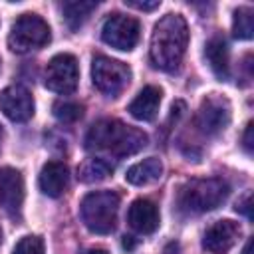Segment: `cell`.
Listing matches in <instances>:
<instances>
[{
	"instance_id": "obj_8",
	"label": "cell",
	"mask_w": 254,
	"mask_h": 254,
	"mask_svg": "<svg viewBox=\"0 0 254 254\" xmlns=\"http://www.w3.org/2000/svg\"><path fill=\"white\" fill-rule=\"evenodd\" d=\"M139 32L141 26L133 16L115 12L101 26V40L115 50L131 52L139 42Z\"/></svg>"
},
{
	"instance_id": "obj_23",
	"label": "cell",
	"mask_w": 254,
	"mask_h": 254,
	"mask_svg": "<svg viewBox=\"0 0 254 254\" xmlns=\"http://www.w3.org/2000/svg\"><path fill=\"white\" fill-rule=\"evenodd\" d=\"M125 6L129 8H137V10H143V12H151L155 8L161 6L159 0H153V2H139V0H125Z\"/></svg>"
},
{
	"instance_id": "obj_15",
	"label": "cell",
	"mask_w": 254,
	"mask_h": 254,
	"mask_svg": "<svg viewBox=\"0 0 254 254\" xmlns=\"http://www.w3.org/2000/svg\"><path fill=\"white\" fill-rule=\"evenodd\" d=\"M161 97L163 91L157 85H145L137 97L129 103L127 111L137 119V121H153L159 113V105H161Z\"/></svg>"
},
{
	"instance_id": "obj_5",
	"label": "cell",
	"mask_w": 254,
	"mask_h": 254,
	"mask_svg": "<svg viewBox=\"0 0 254 254\" xmlns=\"http://www.w3.org/2000/svg\"><path fill=\"white\" fill-rule=\"evenodd\" d=\"M50 26L38 14H22L10 28L8 46L16 54H28L50 42Z\"/></svg>"
},
{
	"instance_id": "obj_31",
	"label": "cell",
	"mask_w": 254,
	"mask_h": 254,
	"mask_svg": "<svg viewBox=\"0 0 254 254\" xmlns=\"http://www.w3.org/2000/svg\"><path fill=\"white\" fill-rule=\"evenodd\" d=\"M0 137H2V129H0Z\"/></svg>"
},
{
	"instance_id": "obj_4",
	"label": "cell",
	"mask_w": 254,
	"mask_h": 254,
	"mask_svg": "<svg viewBox=\"0 0 254 254\" xmlns=\"http://www.w3.org/2000/svg\"><path fill=\"white\" fill-rule=\"evenodd\" d=\"M119 210V194L113 190H95L81 198L79 214L85 228L93 234H109L115 230Z\"/></svg>"
},
{
	"instance_id": "obj_10",
	"label": "cell",
	"mask_w": 254,
	"mask_h": 254,
	"mask_svg": "<svg viewBox=\"0 0 254 254\" xmlns=\"http://www.w3.org/2000/svg\"><path fill=\"white\" fill-rule=\"evenodd\" d=\"M24 204V177L14 167H0V206L4 212L18 220Z\"/></svg>"
},
{
	"instance_id": "obj_19",
	"label": "cell",
	"mask_w": 254,
	"mask_h": 254,
	"mask_svg": "<svg viewBox=\"0 0 254 254\" xmlns=\"http://www.w3.org/2000/svg\"><path fill=\"white\" fill-rule=\"evenodd\" d=\"M113 173V165L107 161V159H101V157H93V159H87L79 165L77 169V179L81 183H101L105 181L109 175Z\"/></svg>"
},
{
	"instance_id": "obj_24",
	"label": "cell",
	"mask_w": 254,
	"mask_h": 254,
	"mask_svg": "<svg viewBox=\"0 0 254 254\" xmlns=\"http://www.w3.org/2000/svg\"><path fill=\"white\" fill-rule=\"evenodd\" d=\"M236 212H242L248 220H252V194L250 192L236 204Z\"/></svg>"
},
{
	"instance_id": "obj_11",
	"label": "cell",
	"mask_w": 254,
	"mask_h": 254,
	"mask_svg": "<svg viewBox=\"0 0 254 254\" xmlns=\"http://www.w3.org/2000/svg\"><path fill=\"white\" fill-rule=\"evenodd\" d=\"M0 111L14 123H24L34 115V97L24 85H8L0 91Z\"/></svg>"
},
{
	"instance_id": "obj_3",
	"label": "cell",
	"mask_w": 254,
	"mask_h": 254,
	"mask_svg": "<svg viewBox=\"0 0 254 254\" xmlns=\"http://www.w3.org/2000/svg\"><path fill=\"white\" fill-rule=\"evenodd\" d=\"M228 192L230 187L222 179H192L181 187L177 206L183 214H202L220 206Z\"/></svg>"
},
{
	"instance_id": "obj_22",
	"label": "cell",
	"mask_w": 254,
	"mask_h": 254,
	"mask_svg": "<svg viewBox=\"0 0 254 254\" xmlns=\"http://www.w3.org/2000/svg\"><path fill=\"white\" fill-rule=\"evenodd\" d=\"M12 254H46L44 240L40 236H24L18 240Z\"/></svg>"
},
{
	"instance_id": "obj_26",
	"label": "cell",
	"mask_w": 254,
	"mask_h": 254,
	"mask_svg": "<svg viewBox=\"0 0 254 254\" xmlns=\"http://www.w3.org/2000/svg\"><path fill=\"white\" fill-rule=\"evenodd\" d=\"M121 246H123L127 252H133V250H135V246H137V240H135L133 236H123Z\"/></svg>"
},
{
	"instance_id": "obj_29",
	"label": "cell",
	"mask_w": 254,
	"mask_h": 254,
	"mask_svg": "<svg viewBox=\"0 0 254 254\" xmlns=\"http://www.w3.org/2000/svg\"><path fill=\"white\" fill-rule=\"evenodd\" d=\"M85 254H109V252L103 250V248H91V250H87Z\"/></svg>"
},
{
	"instance_id": "obj_28",
	"label": "cell",
	"mask_w": 254,
	"mask_h": 254,
	"mask_svg": "<svg viewBox=\"0 0 254 254\" xmlns=\"http://www.w3.org/2000/svg\"><path fill=\"white\" fill-rule=\"evenodd\" d=\"M250 250H252V238H248V242L244 244V248H242V254H250Z\"/></svg>"
},
{
	"instance_id": "obj_13",
	"label": "cell",
	"mask_w": 254,
	"mask_h": 254,
	"mask_svg": "<svg viewBox=\"0 0 254 254\" xmlns=\"http://www.w3.org/2000/svg\"><path fill=\"white\" fill-rule=\"evenodd\" d=\"M67 181H69V169L62 161H48L42 167L40 177H38L40 190L50 198L62 196L67 187Z\"/></svg>"
},
{
	"instance_id": "obj_17",
	"label": "cell",
	"mask_w": 254,
	"mask_h": 254,
	"mask_svg": "<svg viewBox=\"0 0 254 254\" xmlns=\"http://www.w3.org/2000/svg\"><path fill=\"white\" fill-rule=\"evenodd\" d=\"M163 175V163L157 157H147L135 165H131L125 173V181L129 185L135 187H143V185H151L155 181H159Z\"/></svg>"
},
{
	"instance_id": "obj_27",
	"label": "cell",
	"mask_w": 254,
	"mask_h": 254,
	"mask_svg": "<svg viewBox=\"0 0 254 254\" xmlns=\"http://www.w3.org/2000/svg\"><path fill=\"white\" fill-rule=\"evenodd\" d=\"M163 254H179V244H177V242H171V244L165 248Z\"/></svg>"
},
{
	"instance_id": "obj_2",
	"label": "cell",
	"mask_w": 254,
	"mask_h": 254,
	"mask_svg": "<svg viewBox=\"0 0 254 254\" xmlns=\"http://www.w3.org/2000/svg\"><path fill=\"white\" fill-rule=\"evenodd\" d=\"M147 145V135L119 119H101L93 123L85 135L87 151H105L113 157L139 153Z\"/></svg>"
},
{
	"instance_id": "obj_30",
	"label": "cell",
	"mask_w": 254,
	"mask_h": 254,
	"mask_svg": "<svg viewBox=\"0 0 254 254\" xmlns=\"http://www.w3.org/2000/svg\"><path fill=\"white\" fill-rule=\"evenodd\" d=\"M0 246H2V228H0Z\"/></svg>"
},
{
	"instance_id": "obj_12",
	"label": "cell",
	"mask_w": 254,
	"mask_h": 254,
	"mask_svg": "<svg viewBox=\"0 0 254 254\" xmlns=\"http://www.w3.org/2000/svg\"><path fill=\"white\" fill-rule=\"evenodd\" d=\"M240 238V226L228 218L210 224L202 236V246L212 254H226Z\"/></svg>"
},
{
	"instance_id": "obj_20",
	"label": "cell",
	"mask_w": 254,
	"mask_h": 254,
	"mask_svg": "<svg viewBox=\"0 0 254 254\" xmlns=\"http://www.w3.org/2000/svg\"><path fill=\"white\" fill-rule=\"evenodd\" d=\"M232 32L238 40H250L254 36V12L250 6H240L234 10Z\"/></svg>"
},
{
	"instance_id": "obj_1",
	"label": "cell",
	"mask_w": 254,
	"mask_h": 254,
	"mask_svg": "<svg viewBox=\"0 0 254 254\" xmlns=\"http://www.w3.org/2000/svg\"><path fill=\"white\" fill-rule=\"evenodd\" d=\"M189 44V26L181 14H167L163 16L153 30L149 58L157 69L175 71Z\"/></svg>"
},
{
	"instance_id": "obj_9",
	"label": "cell",
	"mask_w": 254,
	"mask_h": 254,
	"mask_svg": "<svg viewBox=\"0 0 254 254\" xmlns=\"http://www.w3.org/2000/svg\"><path fill=\"white\" fill-rule=\"evenodd\" d=\"M194 123L202 135L212 137L222 133L230 123V103L220 95L206 97L196 111Z\"/></svg>"
},
{
	"instance_id": "obj_25",
	"label": "cell",
	"mask_w": 254,
	"mask_h": 254,
	"mask_svg": "<svg viewBox=\"0 0 254 254\" xmlns=\"http://www.w3.org/2000/svg\"><path fill=\"white\" fill-rule=\"evenodd\" d=\"M242 145H244L246 153L250 155L252 153V121L246 125V131H244V137H242Z\"/></svg>"
},
{
	"instance_id": "obj_18",
	"label": "cell",
	"mask_w": 254,
	"mask_h": 254,
	"mask_svg": "<svg viewBox=\"0 0 254 254\" xmlns=\"http://www.w3.org/2000/svg\"><path fill=\"white\" fill-rule=\"evenodd\" d=\"M95 8L97 2L93 0H67L62 4V14L69 30H79Z\"/></svg>"
},
{
	"instance_id": "obj_6",
	"label": "cell",
	"mask_w": 254,
	"mask_h": 254,
	"mask_svg": "<svg viewBox=\"0 0 254 254\" xmlns=\"http://www.w3.org/2000/svg\"><path fill=\"white\" fill-rule=\"evenodd\" d=\"M91 79L97 91L107 97H117L131 81V69L119 60L95 56L91 62Z\"/></svg>"
},
{
	"instance_id": "obj_16",
	"label": "cell",
	"mask_w": 254,
	"mask_h": 254,
	"mask_svg": "<svg viewBox=\"0 0 254 254\" xmlns=\"http://www.w3.org/2000/svg\"><path fill=\"white\" fill-rule=\"evenodd\" d=\"M204 56H206V62H208L212 73L218 79H228V75H230V54H228L226 40L220 38V36H212L204 46Z\"/></svg>"
},
{
	"instance_id": "obj_14",
	"label": "cell",
	"mask_w": 254,
	"mask_h": 254,
	"mask_svg": "<svg viewBox=\"0 0 254 254\" xmlns=\"http://www.w3.org/2000/svg\"><path fill=\"white\" fill-rule=\"evenodd\" d=\"M127 222L139 234H151L159 226V208L147 198H137L127 210Z\"/></svg>"
},
{
	"instance_id": "obj_21",
	"label": "cell",
	"mask_w": 254,
	"mask_h": 254,
	"mask_svg": "<svg viewBox=\"0 0 254 254\" xmlns=\"http://www.w3.org/2000/svg\"><path fill=\"white\" fill-rule=\"evenodd\" d=\"M52 113L60 123H75L83 115V105L69 99H58L52 107Z\"/></svg>"
},
{
	"instance_id": "obj_7",
	"label": "cell",
	"mask_w": 254,
	"mask_h": 254,
	"mask_svg": "<svg viewBox=\"0 0 254 254\" xmlns=\"http://www.w3.org/2000/svg\"><path fill=\"white\" fill-rule=\"evenodd\" d=\"M46 87L60 95H69L75 91L79 81V67L77 60L71 54H58L48 62L46 75H44Z\"/></svg>"
}]
</instances>
